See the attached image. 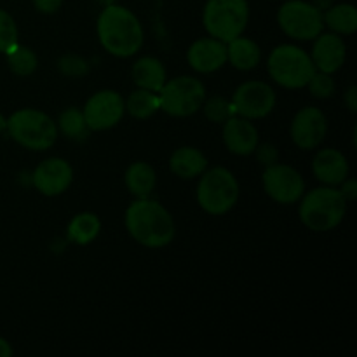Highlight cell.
I'll return each instance as SVG.
<instances>
[{"instance_id": "38", "label": "cell", "mask_w": 357, "mask_h": 357, "mask_svg": "<svg viewBox=\"0 0 357 357\" xmlns=\"http://www.w3.org/2000/svg\"><path fill=\"white\" fill-rule=\"evenodd\" d=\"M100 3H103V6H110V3H115V0H98Z\"/></svg>"}, {"instance_id": "17", "label": "cell", "mask_w": 357, "mask_h": 357, "mask_svg": "<svg viewBox=\"0 0 357 357\" xmlns=\"http://www.w3.org/2000/svg\"><path fill=\"white\" fill-rule=\"evenodd\" d=\"M187 61L199 73L216 72L227 63V44L215 37L199 38L188 47Z\"/></svg>"}, {"instance_id": "28", "label": "cell", "mask_w": 357, "mask_h": 357, "mask_svg": "<svg viewBox=\"0 0 357 357\" xmlns=\"http://www.w3.org/2000/svg\"><path fill=\"white\" fill-rule=\"evenodd\" d=\"M202 110H204V117L213 124H223L227 119L236 115L232 101H229L223 96H213L209 100H204L202 103Z\"/></svg>"}, {"instance_id": "1", "label": "cell", "mask_w": 357, "mask_h": 357, "mask_svg": "<svg viewBox=\"0 0 357 357\" xmlns=\"http://www.w3.org/2000/svg\"><path fill=\"white\" fill-rule=\"evenodd\" d=\"M126 229L142 246L160 250L173 243L176 227L171 213L150 197L136 199L126 211Z\"/></svg>"}, {"instance_id": "12", "label": "cell", "mask_w": 357, "mask_h": 357, "mask_svg": "<svg viewBox=\"0 0 357 357\" xmlns=\"http://www.w3.org/2000/svg\"><path fill=\"white\" fill-rule=\"evenodd\" d=\"M126 112L124 100L117 91L105 89L87 100L82 114L89 131H107L122 121Z\"/></svg>"}, {"instance_id": "20", "label": "cell", "mask_w": 357, "mask_h": 357, "mask_svg": "<svg viewBox=\"0 0 357 357\" xmlns=\"http://www.w3.org/2000/svg\"><path fill=\"white\" fill-rule=\"evenodd\" d=\"M260 45L251 38L239 35L227 42V63H230L234 68L241 70V72H250L260 65Z\"/></svg>"}, {"instance_id": "8", "label": "cell", "mask_w": 357, "mask_h": 357, "mask_svg": "<svg viewBox=\"0 0 357 357\" xmlns=\"http://www.w3.org/2000/svg\"><path fill=\"white\" fill-rule=\"evenodd\" d=\"M160 110L171 117H190L201 110L206 100V86L190 75L166 80L159 93Z\"/></svg>"}, {"instance_id": "2", "label": "cell", "mask_w": 357, "mask_h": 357, "mask_svg": "<svg viewBox=\"0 0 357 357\" xmlns=\"http://www.w3.org/2000/svg\"><path fill=\"white\" fill-rule=\"evenodd\" d=\"M98 38L108 54L115 58H131L142 49L143 26L128 7L110 3L105 6L96 23Z\"/></svg>"}, {"instance_id": "10", "label": "cell", "mask_w": 357, "mask_h": 357, "mask_svg": "<svg viewBox=\"0 0 357 357\" xmlns=\"http://www.w3.org/2000/svg\"><path fill=\"white\" fill-rule=\"evenodd\" d=\"M264 190L272 201L279 204H296L305 194V181L302 174L286 164H272L261 174Z\"/></svg>"}, {"instance_id": "15", "label": "cell", "mask_w": 357, "mask_h": 357, "mask_svg": "<svg viewBox=\"0 0 357 357\" xmlns=\"http://www.w3.org/2000/svg\"><path fill=\"white\" fill-rule=\"evenodd\" d=\"M223 143L234 155L246 157L255 153L260 145V135L250 119L232 115L223 122Z\"/></svg>"}, {"instance_id": "22", "label": "cell", "mask_w": 357, "mask_h": 357, "mask_svg": "<svg viewBox=\"0 0 357 357\" xmlns=\"http://www.w3.org/2000/svg\"><path fill=\"white\" fill-rule=\"evenodd\" d=\"M124 181L128 190L135 195L136 199L150 197L157 185V174L153 167L149 162H132L131 166L126 169Z\"/></svg>"}, {"instance_id": "34", "label": "cell", "mask_w": 357, "mask_h": 357, "mask_svg": "<svg viewBox=\"0 0 357 357\" xmlns=\"http://www.w3.org/2000/svg\"><path fill=\"white\" fill-rule=\"evenodd\" d=\"M338 190L342 192V195H344V199L347 202H352V201H356V197H357V181L356 180H349V178H345L344 181H342L340 185H338Z\"/></svg>"}, {"instance_id": "32", "label": "cell", "mask_w": 357, "mask_h": 357, "mask_svg": "<svg viewBox=\"0 0 357 357\" xmlns=\"http://www.w3.org/2000/svg\"><path fill=\"white\" fill-rule=\"evenodd\" d=\"M255 152L258 153V160H260L265 167L272 166V164L278 162V159H279L278 149L272 145H258Z\"/></svg>"}, {"instance_id": "3", "label": "cell", "mask_w": 357, "mask_h": 357, "mask_svg": "<svg viewBox=\"0 0 357 357\" xmlns=\"http://www.w3.org/2000/svg\"><path fill=\"white\" fill-rule=\"evenodd\" d=\"M298 215L303 225L314 232H330L342 223L347 204L337 187H317L300 199Z\"/></svg>"}, {"instance_id": "35", "label": "cell", "mask_w": 357, "mask_h": 357, "mask_svg": "<svg viewBox=\"0 0 357 357\" xmlns=\"http://www.w3.org/2000/svg\"><path fill=\"white\" fill-rule=\"evenodd\" d=\"M344 101L345 105H347L349 110H351L352 114H356L357 112V87L356 86H351L347 91H345Z\"/></svg>"}, {"instance_id": "21", "label": "cell", "mask_w": 357, "mask_h": 357, "mask_svg": "<svg viewBox=\"0 0 357 357\" xmlns=\"http://www.w3.org/2000/svg\"><path fill=\"white\" fill-rule=\"evenodd\" d=\"M131 75L136 87L153 91V93H159L160 87L167 80V73L164 65L157 58H152V56H143L138 61H135Z\"/></svg>"}, {"instance_id": "5", "label": "cell", "mask_w": 357, "mask_h": 357, "mask_svg": "<svg viewBox=\"0 0 357 357\" xmlns=\"http://www.w3.org/2000/svg\"><path fill=\"white\" fill-rule=\"evenodd\" d=\"M7 132L10 138L28 150H47L58 138V126L47 114L35 108L17 110L7 119Z\"/></svg>"}, {"instance_id": "24", "label": "cell", "mask_w": 357, "mask_h": 357, "mask_svg": "<svg viewBox=\"0 0 357 357\" xmlns=\"http://www.w3.org/2000/svg\"><path fill=\"white\" fill-rule=\"evenodd\" d=\"M324 26L337 35H352L357 30V9L352 3H338L323 13Z\"/></svg>"}, {"instance_id": "26", "label": "cell", "mask_w": 357, "mask_h": 357, "mask_svg": "<svg viewBox=\"0 0 357 357\" xmlns=\"http://www.w3.org/2000/svg\"><path fill=\"white\" fill-rule=\"evenodd\" d=\"M9 70L17 77H28L37 70L38 59L37 54L26 45L16 44L13 49L6 52Z\"/></svg>"}, {"instance_id": "16", "label": "cell", "mask_w": 357, "mask_h": 357, "mask_svg": "<svg viewBox=\"0 0 357 357\" xmlns=\"http://www.w3.org/2000/svg\"><path fill=\"white\" fill-rule=\"evenodd\" d=\"M312 58L314 66L317 72L335 73L344 66L345 58H347V45H345L342 35L328 31V33H319L314 38Z\"/></svg>"}, {"instance_id": "14", "label": "cell", "mask_w": 357, "mask_h": 357, "mask_svg": "<svg viewBox=\"0 0 357 357\" xmlns=\"http://www.w3.org/2000/svg\"><path fill=\"white\" fill-rule=\"evenodd\" d=\"M73 180V169L65 159L51 157L35 167L31 174V183L45 197H56L68 190Z\"/></svg>"}, {"instance_id": "23", "label": "cell", "mask_w": 357, "mask_h": 357, "mask_svg": "<svg viewBox=\"0 0 357 357\" xmlns=\"http://www.w3.org/2000/svg\"><path fill=\"white\" fill-rule=\"evenodd\" d=\"M101 222L94 213H79L72 218L66 229V237L70 243H75L79 246H87L100 236Z\"/></svg>"}, {"instance_id": "29", "label": "cell", "mask_w": 357, "mask_h": 357, "mask_svg": "<svg viewBox=\"0 0 357 357\" xmlns=\"http://www.w3.org/2000/svg\"><path fill=\"white\" fill-rule=\"evenodd\" d=\"M17 44V26L7 10L0 9V52L6 54Z\"/></svg>"}, {"instance_id": "36", "label": "cell", "mask_w": 357, "mask_h": 357, "mask_svg": "<svg viewBox=\"0 0 357 357\" xmlns=\"http://www.w3.org/2000/svg\"><path fill=\"white\" fill-rule=\"evenodd\" d=\"M13 356V347L6 338L0 337V357H10Z\"/></svg>"}, {"instance_id": "6", "label": "cell", "mask_w": 357, "mask_h": 357, "mask_svg": "<svg viewBox=\"0 0 357 357\" xmlns=\"http://www.w3.org/2000/svg\"><path fill=\"white\" fill-rule=\"evenodd\" d=\"M248 21V0H208L202 13V24L209 37L218 38L225 44L244 33Z\"/></svg>"}, {"instance_id": "7", "label": "cell", "mask_w": 357, "mask_h": 357, "mask_svg": "<svg viewBox=\"0 0 357 357\" xmlns=\"http://www.w3.org/2000/svg\"><path fill=\"white\" fill-rule=\"evenodd\" d=\"M239 199V183L227 167H213L201 174L197 185V202L209 215H225Z\"/></svg>"}, {"instance_id": "13", "label": "cell", "mask_w": 357, "mask_h": 357, "mask_svg": "<svg viewBox=\"0 0 357 357\" xmlns=\"http://www.w3.org/2000/svg\"><path fill=\"white\" fill-rule=\"evenodd\" d=\"M326 115L316 107H305L296 112L291 121V128H289L293 143L302 150H314L319 146L326 138Z\"/></svg>"}, {"instance_id": "9", "label": "cell", "mask_w": 357, "mask_h": 357, "mask_svg": "<svg viewBox=\"0 0 357 357\" xmlns=\"http://www.w3.org/2000/svg\"><path fill=\"white\" fill-rule=\"evenodd\" d=\"M278 23L295 40H314L324 30L323 10L305 0H288L278 10Z\"/></svg>"}, {"instance_id": "11", "label": "cell", "mask_w": 357, "mask_h": 357, "mask_svg": "<svg viewBox=\"0 0 357 357\" xmlns=\"http://www.w3.org/2000/svg\"><path fill=\"white\" fill-rule=\"evenodd\" d=\"M275 101L278 98H275L274 89L261 80H248V82L241 84L232 96L236 115L250 119V121L271 115L275 107Z\"/></svg>"}, {"instance_id": "37", "label": "cell", "mask_w": 357, "mask_h": 357, "mask_svg": "<svg viewBox=\"0 0 357 357\" xmlns=\"http://www.w3.org/2000/svg\"><path fill=\"white\" fill-rule=\"evenodd\" d=\"M6 128H7V119L3 117L2 114H0V135H2V132L6 131Z\"/></svg>"}, {"instance_id": "33", "label": "cell", "mask_w": 357, "mask_h": 357, "mask_svg": "<svg viewBox=\"0 0 357 357\" xmlns=\"http://www.w3.org/2000/svg\"><path fill=\"white\" fill-rule=\"evenodd\" d=\"M65 0H33V6L38 13L44 14H54L56 10L61 9Z\"/></svg>"}, {"instance_id": "18", "label": "cell", "mask_w": 357, "mask_h": 357, "mask_svg": "<svg viewBox=\"0 0 357 357\" xmlns=\"http://www.w3.org/2000/svg\"><path fill=\"white\" fill-rule=\"evenodd\" d=\"M312 173L323 185L338 187L345 178H349L347 157L337 149L319 150L312 160Z\"/></svg>"}, {"instance_id": "30", "label": "cell", "mask_w": 357, "mask_h": 357, "mask_svg": "<svg viewBox=\"0 0 357 357\" xmlns=\"http://www.w3.org/2000/svg\"><path fill=\"white\" fill-rule=\"evenodd\" d=\"M305 87H309L310 94L314 98H319V100H326V98H331L337 91V84L331 79V73L324 72H316L312 75V79L309 80Z\"/></svg>"}, {"instance_id": "31", "label": "cell", "mask_w": 357, "mask_h": 357, "mask_svg": "<svg viewBox=\"0 0 357 357\" xmlns=\"http://www.w3.org/2000/svg\"><path fill=\"white\" fill-rule=\"evenodd\" d=\"M58 70L65 77L77 79V77H84L89 73V63L82 56L65 54L58 59Z\"/></svg>"}, {"instance_id": "27", "label": "cell", "mask_w": 357, "mask_h": 357, "mask_svg": "<svg viewBox=\"0 0 357 357\" xmlns=\"http://www.w3.org/2000/svg\"><path fill=\"white\" fill-rule=\"evenodd\" d=\"M56 126H58V132H61L70 139H84L89 132L82 110L75 107H70L65 112H61Z\"/></svg>"}, {"instance_id": "4", "label": "cell", "mask_w": 357, "mask_h": 357, "mask_svg": "<svg viewBox=\"0 0 357 357\" xmlns=\"http://www.w3.org/2000/svg\"><path fill=\"white\" fill-rule=\"evenodd\" d=\"M267 70L271 79L284 89H302L317 72L309 52L293 44L278 45L268 54Z\"/></svg>"}, {"instance_id": "25", "label": "cell", "mask_w": 357, "mask_h": 357, "mask_svg": "<svg viewBox=\"0 0 357 357\" xmlns=\"http://www.w3.org/2000/svg\"><path fill=\"white\" fill-rule=\"evenodd\" d=\"M124 105L129 115L138 119V121H145V119L152 117L157 110H160L159 94L153 93V91L139 89V87L129 94L128 101H124Z\"/></svg>"}, {"instance_id": "19", "label": "cell", "mask_w": 357, "mask_h": 357, "mask_svg": "<svg viewBox=\"0 0 357 357\" xmlns=\"http://www.w3.org/2000/svg\"><path fill=\"white\" fill-rule=\"evenodd\" d=\"M208 167V159L204 153L194 146H181L174 150L169 159L171 173L176 174L181 180H192L195 176H201Z\"/></svg>"}]
</instances>
